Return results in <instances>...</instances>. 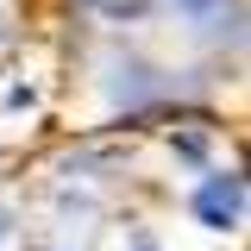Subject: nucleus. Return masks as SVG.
<instances>
[{
    "mask_svg": "<svg viewBox=\"0 0 251 251\" xmlns=\"http://www.w3.org/2000/svg\"><path fill=\"white\" fill-rule=\"evenodd\" d=\"M195 220H201L207 232H232V226L245 220V176H239V170L207 176V182L195 188Z\"/></svg>",
    "mask_w": 251,
    "mask_h": 251,
    "instance_id": "f257e3e1",
    "label": "nucleus"
},
{
    "mask_svg": "<svg viewBox=\"0 0 251 251\" xmlns=\"http://www.w3.org/2000/svg\"><path fill=\"white\" fill-rule=\"evenodd\" d=\"M126 251H157V239H151V232H138V239H132Z\"/></svg>",
    "mask_w": 251,
    "mask_h": 251,
    "instance_id": "f03ea898",
    "label": "nucleus"
},
{
    "mask_svg": "<svg viewBox=\"0 0 251 251\" xmlns=\"http://www.w3.org/2000/svg\"><path fill=\"white\" fill-rule=\"evenodd\" d=\"M182 6H214V0H182Z\"/></svg>",
    "mask_w": 251,
    "mask_h": 251,
    "instance_id": "7ed1b4c3",
    "label": "nucleus"
},
{
    "mask_svg": "<svg viewBox=\"0 0 251 251\" xmlns=\"http://www.w3.org/2000/svg\"><path fill=\"white\" fill-rule=\"evenodd\" d=\"M0 239H6V214H0Z\"/></svg>",
    "mask_w": 251,
    "mask_h": 251,
    "instance_id": "20e7f679",
    "label": "nucleus"
}]
</instances>
